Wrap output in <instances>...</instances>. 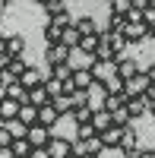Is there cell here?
I'll use <instances>...</instances> for the list:
<instances>
[{
    "instance_id": "cell-6",
    "label": "cell",
    "mask_w": 155,
    "mask_h": 158,
    "mask_svg": "<svg viewBox=\"0 0 155 158\" xmlns=\"http://www.w3.org/2000/svg\"><path fill=\"white\" fill-rule=\"evenodd\" d=\"M48 152H51V158H70V155H73V139L54 136V139L48 142Z\"/></svg>"
},
{
    "instance_id": "cell-10",
    "label": "cell",
    "mask_w": 155,
    "mask_h": 158,
    "mask_svg": "<svg viewBox=\"0 0 155 158\" xmlns=\"http://www.w3.org/2000/svg\"><path fill=\"white\" fill-rule=\"evenodd\" d=\"M3 95H6V98H13V101H19V104H25V101H29V89H25L19 79H13V82H6V85H3Z\"/></svg>"
},
{
    "instance_id": "cell-43",
    "label": "cell",
    "mask_w": 155,
    "mask_h": 158,
    "mask_svg": "<svg viewBox=\"0 0 155 158\" xmlns=\"http://www.w3.org/2000/svg\"><path fill=\"white\" fill-rule=\"evenodd\" d=\"M35 3H38V6H44V3H48V0H35Z\"/></svg>"
},
{
    "instance_id": "cell-18",
    "label": "cell",
    "mask_w": 155,
    "mask_h": 158,
    "mask_svg": "<svg viewBox=\"0 0 155 158\" xmlns=\"http://www.w3.org/2000/svg\"><path fill=\"white\" fill-rule=\"evenodd\" d=\"M139 73V63L133 60V57H120L117 60V76H124V79H133Z\"/></svg>"
},
{
    "instance_id": "cell-5",
    "label": "cell",
    "mask_w": 155,
    "mask_h": 158,
    "mask_svg": "<svg viewBox=\"0 0 155 158\" xmlns=\"http://www.w3.org/2000/svg\"><path fill=\"white\" fill-rule=\"evenodd\" d=\"M32 142L35 149H41V146H48L51 139H54V127H44V123H32L29 127V136H25Z\"/></svg>"
},
{
    "instance_id": "cell-33",
    "label": "cell",
    "mask_w": 155,
    "mask_h": 158,
    "mask_svg": "<svg viewBox=\"0 0 155 158\" xmlns=\"http://www.w3.org/2000/svg\"><path fill=\"white\" fill-rule=\"evenodd\" d=\"M105 85H108V92H124V85H127V79L114 73V76H108V79H105Z\"/></svg>"
},
{
    "instance_id": "cell-28",
    "label": "cell",
    "mask_w": 155,
    "mask_h": 158,
    "mask_svg": "<svg viewBox=\"0 0 155 158\" xmlns=\"http://www.w3.org/2000/svg\"><path fill=\"white\" fill-rule=\"evenodd\" d=\"M76 29H79L82 35H95L98 32V22L92 16H79V19H76Z\"/></svg>"
},
{
    "instance_id": "cell-26",
    "label": "cell",
    "mask_w": 155,
    "mask_h": 158,
    "mask_svg": "<svg viewBox=\"0 0 155 158\" xmlns=\"http://www.w3.org/2000/svg\"><path fill=\"white\" fill-rule=\"evenodd\" d=\"M41 10H44L48 19H54V16H60V13H67V3H63V0H48Z\"/></svg>"
},
{
    "instance_id": "cell-12",
    "label": "cell",
    "mask_w": 155,
    "mask_h": 158,
    "mask_svg": "<svg viewBox=\"0 0 155 158\" xmlns=\"http://www.w3.org/2000/svg\"><path fill=\"white\" fill-rule=\"evenodd\" d=\"M133 149H139V136H136V123H130V127H124V139H120V146H117V152H133Z\"/></svg>"
},
{
    "instance_id": "cell-38",
    "label": "cell",
    "mask_w": 155,
    "mask_h": 158,
    "mask_svg": "<svg viewBox=\"0 0 155 158\" xmlns=\"http://www.w3.org/2000/svg\"><path fill=\"white\" fill-rule=\"evenodd\" d=\"M146 73H149V79H152V85H155V63H149V67H146Z\"/></svg>"
},
{
    "instance_id": "cell-9",
    "label": "cell",
    "mask_w": 155,
    "mask_h": 158,
    "mask_svg": "<svg viewBox=\"0 0 155 158\" xmlns=\"http://www.w3.org/2000/svg\"><path fill=\"white\" fill-rule=\"evenodd\" d=\"M57 120H60V111H57L54 101H48V104H41V108H38V123H44V127H57Z\"/></svg>"
},
{
    "instance_id": "cell-14",
    "label": "cell",
    "mask_w": 155,
    "mask_h": 158,
    "mask_svg": "<svg viewBox=\"0 0 155 158\" xmlns=\"http://www.w3.org/2000/svg\"><path fill=\"white\" fill-rule=\"evenodd\" d=\"M98 44H101V32H95V35H82V38H79V48H76V51H82L86 57H92L95 51H98Z\"/></svg>"
},
{
    "instance_id": "cell-31",
    "label": "cell",
    "mask_w": 155,
    "mask_h": 158,
    "mask_svg": "<svg viewBox=\"0 0 155 158\" xmlns=\"http://www.w3.org/2000/svg\"><path fill=\"white\" fill-rule=\"evenodd\" d=\"M48 70H51V73H54L57 79H70L76 67H73V60H67V63H57V67H48Z\"/></svg>"
},
{
    "instance_id": "cell-39",
    "label": "cell",
    "mask_w": 155,
    "mask_h": 158,
    "mask_svg": "<svg viewBox=\"0 0 155 158\" xmlns=\"http://www.w3.org/2000/svg\"><path fill=\"white\" fill-rule=\"evenodd\" d=\"M0 51H6V35H0Z\"/></svg>"
},
{
    "instance_id": "cell-20",
    "label": "cell",
    "mask_w": 155,
    "mask_h": 158,
    "mask_svg": "<svg viewBox=\"0 0 155 158\" xmlns=\"http://www.w3.org/2000/svg\"><path fill=\"white\" fill-rule=\"evenodd\" d=\"M92 123H95V130L101 133V130H108V127L114 123V114H111L108 108H98V111L92 114Z\"/></svg>"
},
{
    "instance_id": "cell-44",
    "label": "cell",
    "mask_w": 155,
    "mask_h": 158,
    "mask_svg": "<svg viewBox=\"0 0 155 158\" xmlns=\"http://www.w3.org/2000/svg\"><path fill=\"white\" fill-rule=\"evenodd\" d=\"M0 127H3V117H0Z\"/></svg>"
},
{
    "instance_id": "cell-40",
    "label": "cell",
    "mask_w": 155,
    "mask_h": 158,
    "mask_svg": "<svg viewBox=\"0 0 155 158\" xmlns=\"http://www.w3.org/2000/svg\"><path fill=\"white\" fill-rule=\"evenodd\" d=\"M149 38H155V22H149Z\"/></svg>"
},
{
    "instance_id": "cell-25",
    "label": "cell",
    "mask_w": 155,
    "mask_h": 158,
    "mask_svg": "<svg viewBox=\"0 0 155 158\" xmlns=\"http://www.w3.org/2000/svg\"><path fill=\"white\" fill-rule=\"evenodd\" d=\"M79 38H82V32L76 29V22L63 29V44H70V48H79Z\"/></svg>"
},
{
    "instance_id": "cell-35",
    "label": "cell",
    "mask_w": 155,
    "mask_h": 158,
    "mask_svg": "<svg viewBox=\"0 0 155 158\" xmlns=\"http://www.w3.org/2000/svg\"><path fill=\"white\" fill-rule=\"evenodd\" d=\"M29 158H51V152H48V146H41V149H32Z\"/></svg>"
},
{
    "instance_id": "cell-30",
    "label": "cell",
    "mask_w": 155,
    "mask_h": 158,
    "mask_svg": "<svg viewBox=\"0 0 155 158\" xmlns=\"http://www.w3.org/2000/svg\"><path fill=\"white\" fill-rule=\"evenodd\" d=\"M130 10H133V0H108V13H120V16H127Z\"/></svg>"
},
{
    "instance_id": "cell-32",
    "label": "cell",
    "mask_w": 155,
    "mask_h": 158,
    "mask_svg": "<svg viewBox=\"0 0 155 158\" xmlns=\"http://www.w3.org/2000/svg\"><path fill=\"white\" fill-rule=\"evenodd\" d=\"M114 123H120V127H130V123H136L133 117H130V111H127V104H124V108H117V111H114Z\"/></svg>"
},
{
    "instance_id": "cell-21",
    "label": "cell",
    "mask_w": 155,
    "mask_h": 158,
    "mask_svg": "<svg viewBox=\"0 0 155 158\" xmlns=\"http://www.w3.org/2000/svg\"><path fill=\"white\" fill-rule=\"evenodd\" d=\"M32 149H35V146H32L29 139H13L10 155H13V158H29V155H32Z\"/></svg>"
},
{
    "instance_id": "cell-47",
    "label": "cell",
    "mask_w": 155,
    "mask_h": 158,
    "mask_svg": "<svg viewBox=\"0 0 155 158\" xmlns=\"http://www.w3.org/2000/svg\"><path fill=\"white\" fill-rule=\"evenodd\" d=\"M0 16H3V13H0Z\"/></svg>"
},
{
    "instance_id": "cell-36",
    "label": "cell",
    "mask_w": 155,
    "mask_h": 158,
    "mask_svg": "<svg viewBox=\"0 0 155 158\" xmlns=\"http://www.w3.org/2000/svg\"><path fill=\"white\" fill-rule=\"evenodd\" d=\"M152 6V0H133V10H139V13H146Z\"/></svg>"
},
{
    "instance_id": "cell-3",
    "label": "cell",
    "mask_w": 155,
    "mask_h": 158,
    "mask_svg": "<svg viewBox=\"0 0 155 158\" xmlns=\"http://www.w3.org/2000/svg\"><path fill=\"white\" fill-rule=\"evenodd\" d=\"M73 51L76 48H70V44H48L44 48V60H48V67H57V63H67L70 57H73Z\"/></svg>"
},
{
    "instance_id": "cell-24",
    "label": "cell",
    "mask_w": 155,
    "mask_h": 158,
    "mask_svg": "<svg viewBox=\"0 0 155 158\" xmlns=\"http://www.w3.org/2000/svg\"><path fill=\"white\" fill-rule=\"evenodd\" d=\"M54 104H57V111H60V114H73V108H76V98L63 92V95H57V98H54Z\"/></svg>"
},
{
    "instance_id": "cell-34",
    "label": "cell",
    "mask_w": 155,
    "mask_h": 158,
    "mask_svg": "<svg viewBox=\"0 0 155 158\" xmlns=\"http://www.w3.org/2000/svg\"><path fill=\"white\" fill-rule=\"evenodd\" d=\"M10 146H13V133H10V130H6V123H3V127H0V149H3V152H10Z\"/></svg>"
},
{
    "instance_id": "cell-42",
    "label": "cell",
    "mask_w": 155,
    "mask_h": 158,
    "mask_svg": "<svg viewBox=\"0 0 155 158\" xmlns=\"http://www.w3.org/2000/svg\"><path fill=\"white\" fill-rule=\"evenodd\" d=\"M6 6H10V0H0V13H3V10H6Z\"/></svg>"
},
{
    "instance_id": "cell-16",
    "label": "cell",
    "mask_w": 155,
    "mask_h": 158,
    "mask_svg": "<svg viewBox=\"0 0 155 158\" xmlns=\"http://www.w3.org/2000/svg\"><path fill=\"white\" fill-rule=\"evenodd\" d=\"M25 70H29V63H25L22 57H13V60H10V67L3 70V76H6V82H13V79H19Z\"/></svg>"
},
{
    "instance_id": "cell-17",
    "label": "cell",
    "mask_w": 155,
    "mask_h": 158,
    "mask_svg": "<svg viewBox=\"0 0 155 158\" xmlns=\"http://www.w3.org/2000/svg\"><path fill=\"white\" fill-rule=\"evenodd\" d=\"M29 101L35 104V108H41V104H48V101H54V98H51V92H48V85L41 82V85H35V89H29Z\"/></svg>"
},
{
    "instance_id": "cell-45",
    "label": "cell",
    "mask_w": 155,
    "mask_h": 158,
    "mask_svg": "<svg viewBox=\"0 0 155 158\" xmlns=\"http://www.w3.org/2000/svg\"><path fill=\"white\" fill-rule=\"evenodd\" d=\"M70 158H79V155H70Z\"/></svg>"
},
{
    "instance_id": "cell-2",
    "label": "cell",
    "mask_w": 155,
    "mask_h": 158,
    "mask_svg": "<svg viewBox=\"0 0 155 158\" xmlns=\"http://www.w3.org/2000/svg\"><path fill=\"white\" fill-rule=\"evenodd\" d=\"M101 152H105L101 136H92V139H73V155H79V158H98Z\"/></svg>"
},
{
    "instance_id": "cell-8",
    "label": "cell",
    "mask_w": 155,
    "mask_h": 158,
    "mask_svg": "<svg viewBox=\"0 0 155 158\" xmlns=\"http://www.w3.org/2000/svg\"><path fill=\"white\" fill-rule=\"evenodd\" d=\"M101 142H105V149H117L120 146V139H124V127L120 123H111L108 130H101Z\"/></svg>"
},
{
    "instance_id": "cell-22",
    "label": "cell",
    "mask_w": 155,
    "mask_h": 158,
    "mask_svg": "<svg viewBox=\"0 0 155 158\" xmlns=\"http://www.w3.org/2000/svg\"><path fill=\"white\" fill-rule=\"evenodd\" d=\"M6 130L13 133V139H25V136H29V123H22L19 117H13V120H6Z\"/></svg>"
},
{
    "instance_id": "cell-15",
    "label": "cell",
    "mask_w": 155,
    "mask_h": 158,
    "mask_svg": "<svg viewBox=\"0 0 155 158\" xmlns=\"http://www.w3.org/2000/svg\"><path fill=\"white\" fill-rule=\"evenodd\" d=\"M6 54L10 57H22L25 54V38L16 32V35H6Z\"/></svg>"
},
{
    "instance_id": "cell-11",
    "label": "cell",
    "mask_w": 155,
    "mask_h": 158,
    "mask_svg": "<svg viewBox=\"0 0 155 158\" xmlns=\"http://www.w3.org/2000/svg\"><path fill=\"white\" fill-rule=\"evenodd\" d=\"M73 82H76V89L89 92V89H92V82H95V73H92V67H76V70H73Z\"/></svg>"
},
{
    "instance_id": "cell-7",
    "label": "cell",
    "mask_w": 155,
    "mask_h": 158,
    "mask_svg": "<svg viewBox=\"0 0 155 158\" xmlns=\"http://www.w3.org/2000/svg\"><path fill=\"white\" fill-rule=\"evenodd\" d=\"M127 111H130V117L139 123L143 117L149 114V98L146 95H136V98H127Z\"/></svg>"
},
{
    "instance_id": "cell-27",
    "label": "cell",
    "mask_w": 155,
    "mask_h": 158,
    "mask_svg": "<svg viewBox=\"0 0 155 158\" xmlns=\"http://www.w3.org/2000/svg\"><path fill=\"white\" fill-rule=\"evenodd\" d=\"M108 32H124L127 29V16H120V13H108Z\"/></svg>"
},
{
    "instance_id": "cell-23",
    "label": "cell",
    "mask_w": 155,
    "mask_h": 158,
    "mask_svg": "<svg viewBox=\"0 0 155 158\" xmlns=\"http://www.w3.org/2000/svg\"><path fill=\"white\" fill-rule=\"evenodd\" d=\"M19 120H22V123H29V127L38 123V108H35L32 101H25L22 108H19Z\"/></svg>"
},
{
    "instance_id": "cell-29",
    "label": "cell",
    "mask_w": 155,
    "mask_h": 158,
    "mask_svg": "<svg viewBox=\"0 0 155 158\" xmlns=\"http://www.w3.org/2000/svg\"><path fill=\"white\" fill-rule=\"evenodd\" d=\"M92 136H98V130H95L92 120H89V123H76V136L73 139H92Z\"/></svg>"
},
{
    "instance_id": "cell-1",
    "label": "cell",
    "mask_w": 155,
    "mask_h": 158,
    "mask_svg": "<svg viewBox=\"0 0 155 158\" xmlns=\"http://www.w3.org/2000/svg\"><path fill=\"white\" fill-rule=\"evenodd\" d=\"M124 35H127V41H146L149 38V22H146V16L139 10H130L127 13V29H124Z\"/></svg>"
},
{
    "instance_id": "cell-37",
    "label": "cell",
    "mask_w": 155,
    "mask_h": 158,
    "mask_svg": "<svg viewBox=\"0 0 155 158\" xmlns=\"http://www.w3.org/2000/svg\"><path fill=\"white\" fill-rule=\"evenodd\" d=\"M139 158H155V149H139Z\"/></svg>"
},
{
    "instance_id": "cell-41",
    "label": "cell",
    "mask_w": 155,
    "mask_h": 158,
    "mask_svg": "<svg viewBox=\"0 0 155 158\" xmlns=\"http://www.w3.org/2000/svg\"><path fill=\"white\" fill-rule=\"evenodd\" d=\"M6 85V76H3V70H0V89H3Z\"/></svg>"
},
{
    "instance_id": "cell-13",
    "label": "cell",
    "mask_w": 155,
    "mask_h": 158,
    "mask_svg": "<svg viewBox=\"0 0 155 158\" xmlns=\"http://www.w3.org/2000/svg\"><path fill=\"white\" fill-rule=\"evenodd\" d=\"M44 79H48V73H41L38 67H29V70H25V73L19 76V82H22L25 89H35V85H41Z\"/></svg>"
},
{
    "instance_id": "cell-19",
    "label": "cell",
    "mask_w": 155,
    "mask_h": 158,
    "mask_svg": "<svg viewBox=\"0 0 155 158\" xmlns=\"http://www.w3.org/2000/svg\"><path fill=\"white\" fill-rule=\"evenodd\" d=\"M19 108H22L19 101H13V98H6V95H3V101H0V117H3V123H6V120H13V117H19Z\"/></svg>"
},
{
    "instance_id": "cell-46",
    "label": "cell",
    "mask_w": 155,
    "mask_h": 158,
    "mask_svg": "<svg viewBox=\"0 0 155 158\" xmlns=\"http://www.w3.org/2000/svg\"><path fill=\"white\" fill-rule=\"evenodd\" d=\"M0 155H3V149H0Z\"/></svg>"
},
{
    "instance_id": "cell-4",
    "label": "cell",
    "mask_w": 155,
    "mask_h": 158,
    "mask_svg": "<svg viewBox=\"0 0 155 158\" xmlns=\"http://www.w3.org/2000/svg\"><path fill=\"white\" fill-rule=\"evenodd\" d=\"M149 89H152V79H149V73H146V70H139L133 79H127V85H124V92H127L130 98H136V95H146Z\"/></svg>"
}]
</instances>
